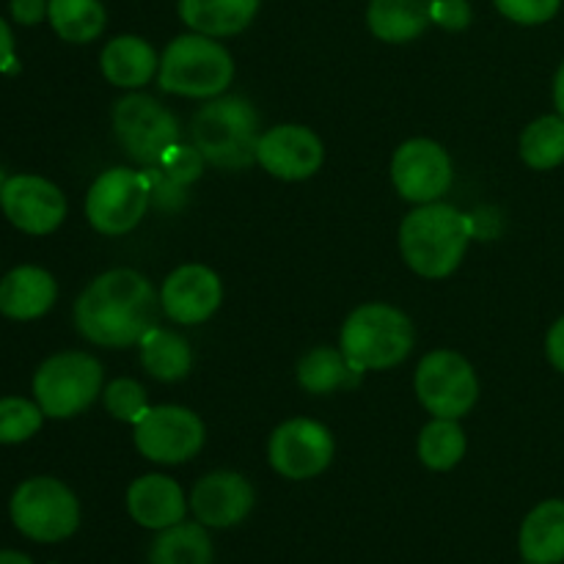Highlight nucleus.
<instances>
[{
	"mask_svg": "<svg viewBox=\"0 0 564 564\" xmlns=\"http://www.w3.org/2000/svg\"><path fill=\"white\" fill-rule=\"evenodd\" d=\"M141 364L154 380L174 383V380L187 378L193 367L191 345L174 330H165L154 325L141 339Z\"/></svg>",
	"mask_w": 564,
	"mask_h": 564,
	"instance_id": "25",
	"label": "nucleus"
},
{
	"mask_svg": "<svg viewBox=\"0 0 564 564\" xmlns=\"http://www.w3.org/2000/svg\"><path fill=\"white\" fill-rule=\"evenodd\" d=\"M494 3L507 20L521 22V25H540L560 11L562 0H494Z\"/></svg>",
	"mask_w": 564,
	"mask_h": 564,
	"instance_id": "33",
	"label": "nucleus"
},
{
	"mask_svg": "<svg viewBox=\"0 0 564 564\" xmlns=\"http://www.w3.org/2000/svg\"><path fill=\"white\" fill-rule=\"evenodd\" d=\"M44 411L22 397L0 400V444H22L42 427Z\"/></svg>",
	"mask_w": 564,
	"mask_h": 564,
	"instance_id": "30",
	"label": "nucleus"
},
{
	"mask_svg": "<svg viewBox=\"0 0 564 564\" xmlns=\"http://www.w3.org/2000/svg\"><path fill=\"white\" fill-rule=\"evenodd\" d=\"M0 564H33L25 554L20 551H0Z\"/></svg>",
	"mask_w": 564,
	"mask_h": 564,
	"instance_id": "39",
	"label": "nucleus"
},
{
	"mask_svg": "<svg viewBox=\"0 0 564 564\" xmlns=\"http://www.w3.org/2000/svg\"><path fill=\"white\" fill-rule=\"evenodd\" d=\"M391 182L397 193L413 204H433L449 191L452 160L441 143L430 138H411L391 160Z\"/></svg>",
	"mask_w": 564,
	"mask_h": 564,
	"instance_id": "12",
	"label": "nucleus"
},
{
	"mask_svg": "<svg viewBox=\"0 0 564 564\" xmlns=\"http://www.w3.org/2000/svg\"><path fill=\"white\" fill-rule=\"evenodd\" d=\"M270 466L284 479H312L334 460V438L312 419H290L270 435Z\"/></svg>",
	"mask_w": 564,
	"mask_h": 564,
	"instance_id": "13",
	"label": "nucleus"
},
{
	"mask_svg": "<svg viewBox=\"0 0 564 564\" xmlns=\"http://www.w3.org/2000/svg\"><path fill=\"white\" fill-rule=\"evenodd\" d=\"M433 22L446 31H463L471 22V6L468 0H433Z\"/></svg>",
	"mask_w": 564,
	"mask_h": 564,
	"instance_id": "34",
	"label": "nucleus"
},
{
	"mask_svg": "<svg viewBox=\"0 0 564 564\" xmlns=\"http://www.w3.org/2000/svg\"><path fill=\"white\" fill-rule=\"evenodd\" d=\"M47 14V3L44 0H11V17L22 25H36Z\"/></svg>",
	"mask_w": 564,
	"mask_h": 564,
	"instance_id": "35",
	"label": "nucleus"
},
{
	"mask_svg": "<svg viewBox=\"0 0 564 564\" xmlns=\"http://www.w3.org/2000/svg\"><path fill=\"white\" fill-rule=\"evenodd\" d=\"M323 160V141H319L308 127L279 124L270 127V130L259 138L257 163L262 165L270 176H275V180H308V176L317 174Z\"/></svg>",
	"mask_w": 564,
	"mask_h": 564,
	"instance_id": "15",
	"label": "nucleus"
},
{
	"mask_svg": "<svg viewBox=\"0 0 564 564\" xmlns=\"http://www.w3.org/2000/svg\"><path fill=\"white\" fill-rule=\"evenodd\" d=\"M521 554L532 564L564 562V501H543L529 512L521 527Z\"/></svg>",
	"mask_w": 564,
	"mask_h": 564,
	"instance_id": "22",
	"label": "nucleus"
},
{
	"mask_svg": "<svg viewBox=\"0 0 564 564\" xmlns=\"http://www.w3.org/2000/svg\"><path fill=\"white\" fill-rule=\"evenodd\" d=\"M554 105L564 119V64L560 66V72H556V77H554Z\"/></svg>",
	"mask_w": 564,
	"mask_h": 564,
	"instance_id": "38",
	"label": "nucleus"
},
{
	"mask_svg": "<svg viewBox=\"0 0 564 564\" xmlns=\"http://www.w3.org/2000/svg\"><path fill=\"white\" fill-rule=\"evenodd\" d=\"M545 352H549V361L554 364L560 372H564V317L551 325L549 339H545Z\"/></svg>",
	"mask_w": 564,
	"mask_h": 564,
	"instance_id": "36",
	"label": "nucleus"
},
{
	"mask_svg": "<svg viewBox=\"0 0 564 564\" xmlns=\"http://www.w3.org/2000/svg\"><path fill=\"white\" fill-rule=\"evenodd\" d=\"M204 163L207 160L202 158V152H198L196 147H171L169 152L163 154V160H160L158 165H152V169H158V174L163 176V180H169L171 185L176 187H187L191 182H196L198 176H202L204 171Z\"/></svg>",
	"mask_w": 564,
	"mask_h": 564,
	"instance_id": "32",
	"label": "nucleus"
},
{
	"mask_svg": "<svg viewBox=\"0 0 564 564\" xmlns=\"http://www.w3.org/2000/svg\"><path fill=\"white\" fill-rule=\"evenodd\" d=\"M474 237L468 215L452 204H419L400 226V248L408 268L424 279H446L460 268Z\"/></svg>",
	"mask_w": 564,
	"mask_h": 564,
	"instance_id": "2",
	"label": "nucleus"
},
{
	"mask_svg": "<svg viewBox=\"0 0 564 564\" xmlns=\"http://www.w3.org/2000/svg\"><path fill=\"white\" fill-rule=\"evenodd\" d=\"M158 319V295L135 270H108L75 303V325L99 347L141 345Z\"/></svg>",
	"mask_w": 564,
	"mask_h": 564,
	"instance_id": "1",
	"label": "nucleus"
},
{
	"mask_svg": "<svg viewBox=\"0 0 564 564\" xmlns=\"http://www.w3.org/2000/svg\"><path fill=\"white\" fill-rule=\"evenodd\" d=\"M3 182H6V180H3V171H0V187H3Z\"/></svg>",
	"mask_w": 564,
	"mask_h": 564,
	"instance_id": "40",
	"label": "nucleus"
},
{
	"mask_svg": "<svg viewBox=\"0 0 564 564\" xmlns=\"http://www.w3.org/2000/svg\"><path fill=\"white\" fill-rule=\"evenodd\" d=\"M47 20L64 42L86 44L105 31V6L99 0H50Z\"/></svg>",
	"mask_w": 564,
	"mask_h": 564,
	"instance_id": "27",
	"label": "nucleus"
},
{
	"mask_svg": "<svg viewBox=\"0 0 564 564\" xmlns=\"http://www.w3.org/2000/svg\"><path fill=\"white\" fill-rule=\"evenodd\" d=\"M416 397L435 419H463L479 400L471 364L455 350H435L416 369Z\"/></svg>",
	"mask_w": 564,
	"mask_h": 564,
	"instance_id": "10",
	"label": "nucleus"
},
{
	"mask_svg": "<svg viewBox=\"0 0 564 564\" xmlns=\"http://www.w3.org/2000/svg\"><path fill=\"white\" fill-rule=\"evenodd\" d=\"M361 375L341 350L334 347H314L301 364H297V383L312 394H330L339 389H352L361 383Z\"/></svg>",
	"mask_w": 564,
	"mask_h": 564,
	"instance_id": "24",
	"label": "nucleus"
},
{
	"mask_svg": "<svg viewBox=\"0 0 564 564\" xmlns=\"http://www.w3.org/2000/svg\"><path fill=\"white\" fill-rule=\"evenodd\" d=\"M11 521L36 543H58L75 534L80 523V505L58 479L33 477L11 496Z\"/></svg>",
	"mask_w": 564,
	"mask_h": 564,
	"instance_id": "7",
	"label": "nucleus"
},
{
	"mask_svg": "<svg viewBox=\"0 0 564 564\" xmlns=\"http://www.w3.org/2000/svg\"><path fill=\"white\" fill-rule=\"evenodd\" d=\"M152 202V185L147 174L130 169H110L97 176L86 196L88 224L99 235L119 237L135 229Z\"/></svg>",
	"mask_w": 564,
	"mask_h": 564,
	"instance_id": "9",
	"label": "nucleus"
},
{
	"mask_svg": "<svg viewBox=\"0 0 564 564\" xmlns=\"http://www.w3.org/2000/svg\"><path fill=\"white\" fill-rule=\"evenodd\" d=\"M433 0H372L367 11L369 31L380 42L402 44L424 33L433 22Z\"/></svg>",
	"mask_w": 564,
	"mask_h": 564,
	"instance_id": "23",
	"label": "nucleus"
},
{
	"mask_svg": "<svg viewBox=\"0 0 564 564\" xmlns=\"http://www.w3.org/2000/svg\"><path fill=\"white\" fill-rule=\"evenodd\" d=\"M135 446L152 463H163V466L187 463L204 446V424L187 408H149L135 424Z\"/></svg>",
	"mask_w": 564,
	"mask_h": 564,
	"instance_id": "11",
	"label": "nucleus"
},
{
	"mask_svg": "<svg viewBox=\"0 0 564 564\" xmlns=\"http://www.w3.org/2000/svg\"><path fill=\"white\" fill-rule=\"evenodd\" d=\"M413 323L389 303H364L341 328V352L358 372L391 369L413 350Z\"/></svg>",
	"mask_w": 564,
	"mask_h": 564,
	"instance_id": "4",
	"label": "nucleus"
},
{
	"mask_svg": "<svg viewBox=\"0 0 564 564\" xmlns=\"http://www.w3.org/2000/svg\"><path fill=\"white\" fill-rule=\"evenodd\" d=\"M113 132L135 163L152 169L171 147H176L180 124L174 113L149 94H127L113 108Z\"/></svg>",
	"mask_w": 564,
	"mask_h": 564,
	"instance_id": "8",
	"label": "nucleus"
},
{
	"mask_svg": "<svg viewBox=\"0 0 564 564\" xmlns=\"http://www.w3.org/2000/svg\"><path fill=\"white\" fill-rule=\"evenodd\" d=\"M466 455V435L457 419H433L419 435V457L433 471H449Z\"/></svg>",
	"mask_w": 564,
	"mask_h": 564,
	"instance_id": "28",
	"label": "nucleus"
},
{
	"mask_svg": "<svg viewBox=\"0 0 564 564\" xmlns=\"http://www.w3.org/2000/svg\"><path fill=\"white\" fill-rule=\"evenodd\" d=\"M521 158L534 171H551L564 163V119L560 113L540 116L523 130Z\"/></svg>",
	"mask_w": 564,
	"mask_h": 564,
	"instance_id": "29",
	"label": "nucleus"
},
{
	"mask_svg": "<svg viewBox=\"0 0 564 564\" xmlns=\"http://www.w3.org/2000/svg\"><path fill=\"white\" fill-rule=\"evenodd\" d=\"M99 66L108 83L119 88H141L152 80L160 58L152 44L141 36H116L105 44Z\"/></svg>",
	"mask_w": 564,
	"mask_h": 564,
	"instance_id": "20",
	"label": "nucleus"
},
{
	"mask_svg": "<svg viewBox=\"0 0 564 564\" xmlns=\"http://www.w3.org/2000/svg\"><path fill=\"white\" fill-rule=\"evenodd\" d=\"M14 64V36H11L9 22L0 17V72H6Z\"/></svg>",
	"mask_w": 564,
	"mask_h": 564,
	"instance_id": "37",
	"label": "nucleus"
},
{
	"mask_svg": "<svg viewBox=\"0 0 564 564\" xmlns=\"http://www.w3.org/2000/svg\"><path fill=\"white\" fill-rule=\"evenodd\" d=\"M191 510L202 527L229 529L253 510V488L235 471L207 474L191 494Z\"/></svg>",
	"mask_w": 564,
	"mask_h": 564,
	"instance_id": "17",
	"label": "nucleus"
},
{
	"mask_svg": "<svg viewBox=\"0 0 564 564\" xmlns=\"http://www.w3.org/2000/svg\"><path fill=\"white\" fill-rule=\"evenodd\" d=\"M105 408L119 422L138 424L143 419V413L149 411L147 391L135 380L119 378L113 383H108V389H105Z\"/></svg>",
	"mask_w": 564,
	"mask_h": 564,
	"instance_id": "31",
	"label": "nucleus"
},
{
	"mask_svg": "<svg viewBox=\"0 0 564 564\" xmlns=\"http://www.w3.org/2000/svg\"><path fill=\"white\" fill-rule=\"evenodd\" d=\"M193 147L207 163L240 171L257 163L259 116L242 97H218L193 116Z\"/></svg>",
	"mask_w": 564,
	"mask_h": 564,
	"instance_id": "3",
	"label": "nucleus"
},
{
	"mask_svg": "<svg viewBox=\"0 0 564 564\" xmlns=\"http://www.w3.org/2000/svg\"><path fill=\"white\" fill-rule=\"evenodd\" d=\"M0 207L9 224L25 235H50L66 218V198L50 180L17 174L0 187Z\"/></svg>",
	"mask_w": 564,
	"mask_h": 564,
	"instance_id": "14",
	"label": "nucleus"
},
{
	"mask_svg": "<svg viewBox=\"0 0 564 564\" xmlns=\"http://www.w3.org/2000/svg\"><path fill=\"white\" fill-rule=\"evenodd\" d=\"M127 510H130L132 521L141 523L143 529L163 532L174 523H182L187 505L174 479L163 477V474H147L127 490Z\"/></svg>",
	"mask_w": 564,
	"mask_h": 564,
	"instance_id": "18",
	"label": "nucleus"
},
{
	"mask_svg": "<svg viewBox=\"0 0 564 564\" xmlns=\"http://www.w3.org/2000/svg\"><path fill=\"white\" fill-rule=\"evenodd\" d=\"M235 61L213 36L187 33L174 39L160 58V88L176 97L213 99L229 88Z\"/></svg>",
	"mask_w": 564,
	"mask_h": 564,
	"instance_id": "5",
	"label": "nucleus"
},
{
	"mask_svg": "<svg viewBox=\"0 0 564 564\" xmlns=\"http://www.w3.org/2000/svg\"><path fill=\"white\" fill-rule=\"evenodd\" d=\"M529 564H532V562H529Z\"/></svg>",
	"mask_w": 564,
	"mask_h": 564,
	"instance_id": "41",
	"label": "nucleus"
},
{
	"mask_svg": "<svg viewBox=\"0 0 564 564\" xmlns=\"http://www.w3.org/2000/svg\"><path fill=\"white\" fill-rule=\"evenodd\" d=\"M259 11V0H180V17L204 36H235L246 31Z\"/></svg>",
	"mask_w": 564,
	"mask_h": 564,
	"instance_id": "21",
	"label": "nucleus"
},
{
	"mask_svg": "<svg viewBox=\"0 0 564 564\" xmlns=\"http://www.w3.org/2000/svg\"><path fill=\"white\" fill-rule=\"evenodd\" d=\"M102 391V367L88 352H58L33 375V397L50 419H72Z\"/></svg>",
	"mask_w": 564,
	"mask_h": 564,
	"instance_id": "6",
	"label": "nucleus"
},
{
	"mask_svg": "<svg viewBox=\"0 0 564 564\" xmlns=\"http://www.w3.org/2000/svg\"><path fill=\"white\" fill-rule=\"evenodd\" d=\"M149 564H213V540L198 523H174L154 538Z\"/></svg>",
	"mask_w": 564,
	"mask_h": 564,
	"instance_id": "26",
	"label": "nucleus"
},
{
	"mask_svg": "<svg viewBox=\"0 0 564 564\" xmlns=\"http://www.w3.org/2000/svg\"><path fill=\"white\" fill-rule=\"evenodd\" d=\"M224 286L215 270L204 264H182L165 279L160 290V303L163 312L180 325L207 323L220 306Z\"/></svg>",
	"mask_w": 564,
	"mask_h": 564,
	"instance_id": "16",
	"label": "nucleus"
},
{
	"mask_svg": "<svg viewBox=\"0 0 564 564\" xmlns=\"http://www.w3.org/2000/svg\"><path fill=\"white\" fill-rule=\"evenodd\" d=\"M58 286L42 268L22 264L0 281V314L11 319H36L53 308Z\"/></svg>",
	"mask_w": 564,
	"mask_h": 564,
	"instance_id": "19",
	"label": "nucleus"
}]
</instances>
